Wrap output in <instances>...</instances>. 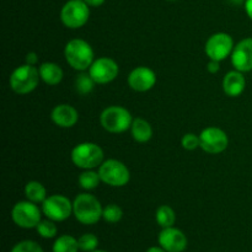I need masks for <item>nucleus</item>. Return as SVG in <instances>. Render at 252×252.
Returning <instances> with one entry per match:
<instances>
[{"instance_id":"nucleus-4","label":"nucleus","mask_w":252,"mask_h":252,"mask_svg":"<svg viewBox=\"0 0 252 252\" xmlns=\"http://www.w3.org/2000/svg\"><path fill=\"white\" fill-rule=\"evenodd\" d=\"M133 120L129 111L122 106H110L101 112L100 123L105 130L113 134L130 129Z\"/></svg>"},{"instance_id":"nucleus-23","label":"nucleus","mask_w":252,"mask_h":252,"mask_svg":"<svg viewBox=\"0 0 252 252\" xmlns=\"http://www.w3.org/2000/svg\"><path fill=\"white\" fill-rule=\"evenodd\" d=\"M79 244L74 236L62 235L53 244V252H78Z\"/></svg>"},{"instance_id":"nucleus-14","label":"nucleus","mask_w":252,"mask_h":252,"mask_svg":"<svg viewBox=\"0 0 252 252\" xmlns=\"http://www.w3.org/2000/svg\"><path fill=\"white\" fill-rule=\"evenodd\" d=\"M231 64L241 73L252 70V37L241 39L234 47L231 53Z\"/></svg>"},{"instance_id":"nucleus-12","label":"nucleus","mask_w":252,"mask_h":252,"mask_svg":"<svg viewBox=\"0 0 252 252\" xmlns=\"http://www.w3.org/2000/svg\"><path fill=\"white\" fill-rule=\"evenodd\" d=\"M118 73H120L118 64L108 57H101V58L95 59L89 69V74L91 75V78L96 84H100V85H105V84L115 80L118 76Z\"/></svg>"},{"instance_id":"nucleus-25","label":"nucleus","mask_w":252,"mask_h":252,"mask_svg":"<svg viewBox=\"0 0 252 252\" xmlns=\"http://www.w3.org/2000/svg\"><path fill=\"white\" fill-rule=\"evenodd\" d=\"M37 233H38L39 236L44 239H52L57 235L58 233V229H57L56 223L54 220H51V219H44V220L39 221L38 225L36 226Z\"/></svg>"},{"instance_id":"nucleus-19","label":"nucleus","mask_w":252,"mask_h":252,"mask_svg":"<svg viewBox=\"0 0 252 252\" xmlns=\"http://www.w3.org/2000/svg\"><path fill=\"white\" fill-rule=\"evenodd\" d=\"M130 133L135 142L147 143L153 137V128L150 123L144 118H134L132 126H130Z\"/></svg>"},{"instance_id":"nucleus-31","label":"nucleus","mask_w":252,"mask_h":252,"mask_svg":"<svg viewBox=\"0 0 252 252\" xmlns=\"http://www.w3.org/2000/svg\"><path fill=\"white\" fill-rule=\"evenodd\" d=\"M25 62H26V64L36 66L37 63H38V54H37L36 52H30V53L26 54Z\"/></svg>"},{"instance_id":"nucleus-29","label":"nucleus","mask_w":252,"mask_h":252,"mask_svg":"<svg viewBox=\"0 0 252 252\" xmlns=\"http://www.w3.org/2000/svg\"><path fill=\"white\" fill-rule=\"evenodd\" d=\"M11 252H43L41 246L34 241H21L12 248Z\"/></svg>"},{"instance_id":"nucleus-9","label":"nucleus","mask_w":252,"mask_h":252,"mask_svg":"<svg viewBox=\"0 0 252 252\" xmlns=\"http://www.w3.org/2000/svg\"><path fill=\"white\" fill-rule=\"evenodd\" d=\"M42 213L54 221H64L73 214V202L63 194H52L42 203Z\"/></svg>"},{"instance_id":"nucleus-26","label":"nucleus","mask_w":252,"mask_h":252,"mask_svg":"<svg viewBox=\"0 0 252 252\" xmlns=\"http://www.w3.org/2000/svg\"><path fill=\"white\" fill-rule=\"evenodd\" d=\"M122 217L123 211L120 206H117V204L112 203L103 207L102 218L105 219V221H107V223H118V221L122 219Z\"/></svg>"},{"instance_id":"nucleus-16","label":"nucleus","mask_w":252,"mask_h":252,"mask_svg":"<svg viewBox=\"0 0 252 252\" xmlns=\"http://www.w3.org/2000/svg\"><path fill=\"white\" fill-rule=\"evenodd\" d=\"M51 118L58 127L71 128L78 123L79 113L76 108L69 103H61L52 110Z\"/></svg>"},{"instance_id":"nucleus-33","label":"nucleus","mask_w":252,"mask_h":252,"mask_svg":"<svg viewBox=\"0 0 252 252\" xmlns=\"http://www.w3.org/2000/svg\"><path fill=\"white\" fill-rule=\"evenodd\" d=\"M245 11L248 16L252 20V0H246L245 1Z\"/></svg>"},{"instance_id":"nucleus-24","label":"nucleus","mask_w":252,"mask_h":252,"mask_svg":"<svg viewBox=\"0 0 252 252\" xmlns=\"http://www.w3.org/2000/svg\"><path fill=\"white\" fill-rule=\"evenodd\" d=\"M95 85L96 83L91 78L90 74L85 73V71H80V74L75 79V89L81 95L90 94L94 90V88H95Z\"/></svg>"},{"instance_id":"nucleus-7","label":"nucleus","mask_w":252,"mask_h":252,"mask_svg":"<svg viewBox=\"0 0 252 252\" xmlns=\"http://www.w3.org/2000/svg\"><path fill=\"white\" fill-rule=\"evenodd\" d=\"M98 175L103 184L111 187H123L129 182L130 172L122 161L108 159L98 167Z\"/></svg>"},{"instance_id":"nucleus-36","label":"nucleus","mask_w":252,"mask_h":252,"mask_svg":"<svg viewBox=\"0 0 252 252\" xmlns=\"http://www.w3.org/2000/svg\"><path fill=\"white\" fill-rule=\"evenodd\" d=\"M169 1H175V0H169Z\"/></svg>"},{"instance_id":"nucleus-21","label":"nucleus","mask_w":252,"mask_h":252,"mask_svg":"<svg viewBox=\"0 0 252 252\" xmlns=\"http://www.w3.org/2000/svg\"><path fill=\"white\" fill-rule=\"evenodd\" d=\"M155 218H157L158 224L162 229L170 228V226H174L175 221H176V214L171 207L167 206V204H162L157 209Z\"/></svg>"},{"instance_id":"nucleus-6","label":"nucleus","mask_w":252,"mask_h":252,"mask_svg":"<svg viewBox=\"0 0 252 252\" xmlns=\"http://www.w3.org/2000/svg\"><path fill=\"white\" fill-rule=\"evenodd\" d=\"M90 17V6L84 0H69L61 10V21L68 29L76 30L86 25Z\"/></svg>"},{"instance_id":"nucleus-13","label":"nucleus","mask_w":252,"mask_h":252,"mask_svg":"<svg viewBox=\"0 0 252 252\" xmlns=\"http://www.w3.org/2000/svg\"><path fill=\"white\" fill-rule=\"evenodd\" d=\"M157 84V75L154 70L148 66H137L128 75V85L137 93H147Z\"/></svg>"},{"instance_id":"nucleus-2","label":"nucleus","mask_w":252,"mask_h":252,"mask_svg":"<svg viewBox=\"0 0 252 252\" xmlns=\"http://www.w3.org/2000/svg\"><path fill=\"white\" fill-rule=\"evenodd\" d=\"M103 207L95 196L81 193L73 202V214L79 223L84 225H93L102 218Z\"/></svg>"},{"instance_id":"nucleus-28","label":"nucleus","mask_w":252,"mask_h":252,"mask_svg":"<svg viewBox=\"0 0 252 252\" xmlns=\"http://www.w3.org/2000/svg\"><path fill=\"white\" fill-rule=\"evenodd\" d=\"M181 145L185 150H196L197 148L201 147V140H199V135L194 134V133H186L181 139Z\"/></svg>"},{"instance_id":"nucleus-17","label":"nucleus","mask_w":252,"mask_h":252,"mask_svg":"<svg viewBox=\"0 0 252 252\" xmlns=\"http://www.w3.org/2000/svg\"><path fill=\"white\" fill-rule=\"evenodd\" d=\"M223 91L230 97H238L244 93L246 88V79L244 74L239 70H231L223 78Z\"/></svg>"},{"instance_id":"nucleus-1","label":"nucleus","mask_w":252,"mask_h":252,"mask_svg":"<svg viewBox=\"0 0 252 252\" xmlns=\"http://www.w3.org/2000/svg\"><path fill=\"white\" fill-rule=\"evenodd\" d=\"M64 57L69 65L78 71H86L90 69L95 61L94 49L89 42L81 38L70 39L64 48Z\"/></svg>"},{"instance_id":"nucleus-32","label":"nucleus","mask_w":252,"mask_h":252,"mask_svg":"<svg viewBox=\"0 0 252 252\" xmlns=\"http://www.w3.org/2000/svg\"><path fill=\"white\" fill-rule=\"evenodd\" d=\"M84 1H85L86 4L91 7H98V6H101L103 2H105V0H84Z\"/></svg>"},{"instance_id":"nucleus-18","label":"nucleus","mask_w":252,"mask_h":252,"mask_svg":"<svg viewBox=\"0 0 252 252\" xmlns=\"http://www.w3.org/2000/svg\"><path fill=\"white\" fill-rule=\"evenodd\" d=\"M39 76L43 83L49 86H56L63 80V69L53 62H44L39 65Z\"/></svg>"},{"instance_id":"nucleus-20","label":"nucleus","mask_w":252,"mask_h":252,"mask_svg":"<svg viewBox=\"0 0 252 252\" xmlns=\"http://www.w3.org/2000/svg\"><path fill=\"white\" fill-rule=\"evenodd\" d=\"M25 196L26 199L33 203H43L46 201L47 196V189L41 182L38 181H30L27 182L25 186Z\"/></svg>"},{"instance_id":"nucleus-30","label":"nucleus","mask_w":252,"mask_h":252,"mask_svg":"<svg viewBox=\"0 0 252 252\" xmlns=\"http://www.w3.org/2000/svg\"><path fill=\"white\" fill-rule=\"evenodd\" d=\"M207 70H208L211 74H217L219 70H220V62L209 59L208 64H207Z\"/></svg>"},{"instance_id":"nucleus-8","label":"nucleus","mask_w":252,"mask_h":252,"mask_svg":"<svg viewBox=\"0 0 252 252\" xmlns=\"http://www.w3.org/2000/svg\"><path fill=\"white\" fill-rule=\"evenodd\" d=\"M42 211L36 203L30 201L17 202L11 211V218L17 226L24 229L36 228L39 224Z\"/></svg>"},{"instance_id":"nucleus-5","label":"nucleus","mask_w":252,"mask_h":252,"mask_svg":"<svg viewBox=\"0 0 252 252\" xmlns=\"http://www.w3.org/2000/svg\"><path fill=\"white\" fill-rule=\"evenodd\" d=\"M41 79L39 70L33 65L25 63L15 69L10 75V88L19 95H27L38 86Z\"/></svg>"},{"instance_id":"nucleus-3","label":"nucleus","mask_w":252,"mask_h":252,"mask_svg":"<svg viewBox=\"0 0 252 252\" xmlns=\"http://www.w3.org/2000/svg\"><path fill=\"white\" fill-rule=\"evenodd\" d=\"M71 161L76 167L83 170H94L100 167L105 160L102 148L96 143H80L71 150Z\"/></svg>"},{"instance_id":"nucleus-11","label":"nucleus","mask_w":252,"mask_h":252,"mask_svg":"<svg viewBox=\"0 0 252 252\" xmlns=\"http://www.w3.org/2000/svg\"><path fill=\"white\" fill-rule=\"evenodd\" d=\"M201 149L207 154H220L228 148L229 138L223 129L218 127H207L199 134Z\"/></svg>"},{"instance_id":"nucleus-15","label":"nucleus","mask_w":252,"mask_h":252,"mask_svg":"<svg viewBox=\"0 0 252 252\" xmlns=\"http://www.w3.org/2000/svg\"><path fill=\"white\" fill-rule=\"evenodd\" d=\"M159 244L167 252H182L187 246V238L180 229L170 226L164 228L159 234Z\"/></svg>"},{"instance_id":"nucleus-22","label":"nucleus","mask_w":252,"mask_h":252,"mask_svg":"<svg viewBox=\"0 0 252 252\" xmlns=\"http://www.w3.org/2000/svg\"><path fill=\"white\" fill-rule=\"evenodd\" d=\"M101 177L98 175V171H94V170H84L79 176V185L81 189H86V191H91V189H97L100 185Z\"/></svg>"},{"instance_id":"nucleus-27","label":"nucleus","mask_w":252,"mask_h":252,"mask_svg":"<svg viewBox=\"0 0 252 252\" xmlns=\"http://www.w3.org/2000/svg\"><path fill=\"white\" fill-rule=\"evenodd\" d=\"M79 244V249L81 251H85V252H91V251H95L96 248L98 245V239L97 236L94 235V234H84L79 238L78 240Z\"/></svg>"},{"instance_id":"nucleus-10","label":"nucleus","mask_w":252,"mask_h":252,"mask_svg":"<svg viewBox=\"0 0 252 252\" xmlns=\"http://www.w3.org/2000/svg\"><path fill=\"white\" fill-rule=\"evenodd\" d=\"M235 44L230 34L225 32H217L207 39L204 51L209 59L221 62L231 56Z\"/></svg>"},{"instance_id":"nucleus-35","label":"nucleus","mask_w":252,"mask_h":252,"mask_svg":"<svg viewBox=\"0 0 252 252\" xmlns=\"http://www.w3.org/2000/svg\"><path fill=\"white\" fill-rule=\"evenodd\" d=\"M91 252H106V251H102V250H95V251H91Z\"/></svg>"},{"instance_id":"nucleus-34","label":"nucleus","mask_w":252,"mask_h":252,"mask_svg":"<svg viewBox=\"0 0 252 252\" xmlns=\"http://www.w3.org/2000/svg\"><path fill=\"white\" fill-rule=\"evenodd\" d=\"M147 252H167V251H165L164 249L161 248V246H160V248H157V246H153V248H150Z\"/></svg>"}]
</instances>
